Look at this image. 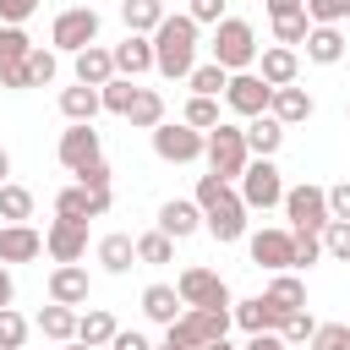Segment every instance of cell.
<instances>
[{"label":"cell","mask_w":350,"mask_h":350,"mask_svg":"<svg viewBox=\"0 0 350 350\" xmlns=\"http://www.w3.org/2000/svg\"><path fill=\"white\" fill-rule=\"evenodd\" d=\"M191 202L202 208V230H208L213 241H241V235H246V213H252V208L241 202V191H235L230 180H219V175H202Z\"/></svg>","instance_id":"obj_1"},{"label":"cell","mask_w":350,"mask_h":350,"mask_svg":"<svg viewBox=\"0 0 350 350\" xmlns=\"http://www.w3.org/2000/svg\"><path fill=\"white\" fill-rule=\"evenodd\" d=\"M148 38H153V71L170 77V82H186L191 66H197V22L164 11V22H159Z\"/></svg>","instance_id":"obj_2"},{"label":"cell","mask_w":350,"mask_h":350,"mask_svg":"<svg viewBox=\"0 0 350 350\" xmlns=\"http://www.w3.org/2000/svg\"><path fill=\"white\" fill-rule=\"evenodd\" d=\"M202 159H208V175H219V180H241V170H246V131L241 126H230V120H219L213 131H208V142H202Z\"/></svg>","instance_id":"obj_3"},{"label":"cell","mask_w":350,"mask_h":350,"mask_svg":"<svg viewBox=\"0 0 350 350\" xmlns=\"http://www.w3.org/2000/svg\"><path fill=\"white\" fill-rule=\"evenodd\" d=\"M213 60L224 71H252L257 66V33H252V22H241V16L213 22Z\"/></svg>","instance_id":"obj_4"},{"label":"cell","mask_w":350,"mask_h":350,"mask_svg":"<svg viewBox=\"0 0 350 350\" xmlns=\"http://www.w3.org/2000/svg\"><path fill=\"white\" fill-rule=\"evenodd\" d=\"M202 142H208V131H197V126H186V120H159V126H153V153H159L164 164H191V159H202Z\"/></svg>","instance_id":"obj_5"},{"label":"cell","mask_w":350,"mask_h":350,"mask_svg":"<svg viewBox=\"0 0 350 350\" xmlns=\"http://www.w3.org/2000/svg\"><path fill=\"white\" fill-rule=\"evenodd\" d=\"M241 202L246 208H279L284 202V180H279L273 159H246V170H241Z\"/></svg>","instance_id":"obj_6"},{"label":"cell","mask_w":350,"mask_h":350,"mask_svg":"<svg viewBox=\"0 0 350 350\" xmlns=\"http://www.w3.org/2000/svg\"><path fill=\"white\" fill-rule=\"evenodd\" d=\"M170 328H175L191 350H202V345H213V339H224V334H230V306H186Z\"/></svg>","instance_id":"obj_7"},{"label":"cell","mask_w":350,"mask_h":350,"mask_svg":"<svg viewBox=\"0 0 350 350\" xmlns=\"http://www.w3.org/2000/svg\"><path fill=\"white\" fill-rule=\"evenodd\" d=\"M49 44H55V49H66V55H77V49L98 44V11H93V5H71V11H60V16H55V27H49Z\"/></svg>","instance_id":"obj_8"},{"label":"cell","mask_w":350,"mask_h":350,"mask_svg":"<svg viewBox=\"0 0 350 350\" xmlns=\"http://www.w3.org/2000/svg\"><path fill=\"white\" fill-rule=\"evenodd\" d=\"M175 295H180V306H230V284L213 268H180Z\"/></svg>","instance_id":"obj_9"},{"label":"cell","mask_w":350,"mask_h":350,"mask_svg":"<svg viewBox=\"0 0 350 350\" xmlns=\"http://www.w3.org/2000/svg\"><path fill=\"white\" fill-rule=\"evenodd\" d=\"M279 208H284V219L295 230H323L328 224V191L323 186H290Z\"/></svg>","instance_id":"obj_10"},{"label":"cell","mask_w":350,"mask_h":350,"mask_svg":"<svg viewBox=\"0 0 350 350\" xmlns=\"http://www.w3.org/2000/svg\"><path fill=\"white\" fill-rule=\"evenodd\" d=\"M268 98H273V88L257 77V71H230V82H224V104L235 109V115H262L268 109Z\"/></svg>","instance_id":"obj_11"},{"label":"cell","mask_w":350,"mask_h":350,"mask_svg":"<svg viewBox=\"0 0 350 350\" xmlns=\"http://www.w3.org/2000/svg\"><path fill=\"white\" fill-rule=\"evenodd\" d=\"M55 153H60V164L77 175L82 164H93V159H104V148H98V131H93V120H71L66 131H60V142H55Z\"/></svg>","instance_id":"obj_12"},{"label":"cell","mask_w":350,"mask_h":350,"mask_svg":"<svg viewBox=\"0 0 350 350\" xmlns=\"http://www.w3.org/2000/svg\"><path fill=\"white\" fill-rule=\"evenodd\" d=\"M44 252L55 257V262H82L88 257V224L82 219H49V230H44Z\"/></svg>","instance_id":"obj_13"},{"label":"cell","mask_w":350,"mask_h":350,"mask_svg":"<svg viewBox=\"0 0 350 350\" xmlns=\"http://www.w3.org/2000/svg\"><path fill=\"white\" fill-rule=\"evenodd\" d=\"M246 252H252V262H257V268H268V273L295 268V241H290V230H257Z\"/></svg>","instance_id":"obj_14"},{"label":"cell","mask_w":350,"mask_h":350,"mask_svg":"<svg viewBox=\"0 0 350 350\" xmlns=\"http://www.w3.org/2000/svg\"><path fill=\"white\" fill-rule=\"evenodd\" d=\"M109 55H115V77H131V82H137V77L153 71V38H148V33H126Z\"/></svg>","instance_id":"obj_15"},{"label":"cell","mask_w":350,"mask_h":350,"mask_svg":"<svg viewBox=\"0 0 350 350\" xmlns=\"http://www.w3.org/2000/svg\"><path fill=\"white\" fill-rule=\"evenodd\" d=\"M55 213L60 219H104L109 213V191H88V186H66L60 197H55Z\"/></svg>","instance_id":"obj_16"},{"label":"cell","mask_w":350,"mask_h":350,"mask_svg":"<svg viewBox=\"0 0 350 350\" xmlns=\"http://www.w3.org/2000/svg\"><path fill=\"white\" fill-rule=\"evenodd\" d=\"M257 77H262L268 88H290V82L301 77V55L284 49V44H268V49L257 55Z\"/></svg>","instance_id":"obj_17"},{"label":"cell","mask_w":350,"mask_h":350,"mask_svg":"<svg viewBox=\"0 0 350 350\" xmlns=\"http://www.w3.org/2000/svg\"><path fill=\"white\" fill-rule=\"evenodd\" d=\"M49 301H60V306H88V268H82V262H55V273H49Z\"/></svg>","instance_id":"obj_18"},{"label":"cell","mask_w":350,"mask_h":350,"mask_svg":"<svg viewBox=\"0 0 350 350\" xmlns=\"http://www.w3.org/2000/svg\"><path fill=\"white\" fill-rule=\"evenodd\" d=\"M268 115H273V120L290 131V126L312 120V93H306V88H295V82H290V88H273V98H268Z\"/></svg>","instance_id":"obj_19"},{"label":"cell","mask_w":350,"mask_h":350,"mask_svg":"<svg viewBox=\"0 0 350 350\" xmlns=\"http://www.w3.org/2000/svg\"><path fill=\"white\" fill-rule=\"evenodd\" d=\"M241 131H246V153H252V159H273V153L284 148V126H279L268 109H262V115H252Z\"/></svg>","instance_id":"obj_20"},{"label":"cell","mask_w":350,"mask_h":350,"mask_svg":"<svg viewBox=\"0 0 350 350\" xmlns=\"http://www.w3.org/2000/svg\"><path fill=\"white\" fill-rule=\"evenodd\" d=\"M159 230H164L170 241H186V235H197V230H202V208H197V202H186V197H170V202L159 208Z\"/></svg>","instance_id":"obj_21"},{"label":"cell","mask_w":350,"mask_h":350,"mask_svg":"<svg viewBox=\"0 0 350 350\" xmlns=\"http://www.w3.org/2000/svg\"><path fill=\"white\" fill-rule=\"evenodd\" d=\"M44 252V235L33 224H0V262H33Z\"/></svg>","instance_id":"obj_22"},{"label":"cell","mask_w":350,"mask_h":350,"mask_svg":"<svg viewBox=\"0 0 350 350\" xmlns=\"http://www.w3.org/2000/svg\"><path fill=\"white\" fill-rule=\"evenodd\" d=\"M306 60H312V66H339V60H345V33H339L334 22H312V33H306Z\"/></svg>","instance_id":"obj_23"},{"label":"cell","mask_w":350,"mask_h":350,"mask_svg":"<svg viewBox=\"0 0 350 350\" xmlns=\"http://www.w3.org/2000/svg\"><path fill=\"white\" fill-rule=\"evenodd\" d=\"M262 295H268V306H273V317H279V323H284L290 312H306V284H301L290 268H284V273H273V284H268Z\"/></svg>","instance_id":"obj_24"},{"label":"cell","mask_w":350,"mask_h":350,"mask_svg":"<svg viewBox=\"0 0 350 350\" xmlns=\"http://www.w3.org/2000/svg\"><path fill=\"white\" fill-rule=\"evenodd\" d=\"M77 82H88V88H104L109 77H115V55L104 49V44H88V49H77Z\"/></svg>","instance_id":"obj_25"},{"label":"cell","mask_w":350,"mask_h":350,"mask_svg":"<svg viewBox=\"0 0 350 350\" xmlns=\"http://www.w3.org/2000/svg\"><path fill=\"white\" fill-rule=\"evenodd\" d=\"M98 262H104V273H131V262H137V241L120 235V230H109V235L98 241Z\"/></svg>","instance_id":"obj_26"},{"label":"cell","mask_w":350,"mask_h":350,"mask_svg":"<svg viewBox=\"0 0 350 350\" xmlns=\"http://www.w3.org/2000/svg\"><path fill=\"white\" fill-rule=\"evenodd\" d=\"M180 312H186V306H180L175 284H148V290H142V317H153V323H164V328H170Z\"/></svg>","instance_id":"obj_27"},{"label":"cell","mask_w":350,"mask_h":350,"mask_svg":"<svg viewBox=\"0 0 350 350\" xmlns=\"http://www.w3.org/2000/svg\"><path fill=\"white\" fill-rule=\"evenodd\" d=\"M230 323H241L246 334H262V328H279V317H273V306H268V295H246V301H235V306H230Z\"/></svg>","instance_id":"obj_28"},{"label":"cell","mask_w":350,"mask_h":350,"mask_svg":"<svg viewBox=\"0 0 350 350\" xmlns=\"http://www.w3.org/2000/svg\"><path fill=\"white\" fill-rule=\"evenodd\" d=\"M44 339H55V345H66V339H77V306H60V301H49L44 312H38V323H33Z\"/></svg>","instance_id":"obj_29"},{"label":"cell","mask_w":350,"mask_h":350,"mask_svg":"<svg viewBox=\"0 0 350 350\" xmlns=\"http://www.w3.org/2000/svg\"><path fill=\"white\" fill-rule=\"evenodd\" d=\"M115 328H120V323H115L104 306H93V312H77V339H82V345H93V350H104V345L115 339Z\"/></svg>","instance_id":"obj_30"},{"label":"cell","mask_w":350,"mask_h":350,"mask_svg":"<svg viewBox=\"0 0 350 350\" xmlns=\"http://www.w3.org/2000/svg\"><path fill=\"white\" fill-rule=\"evenodd\" d=\"M104 104H98V88H88V82H77V88H60V115L66 120H93Z\"/></svg>","instance_id":"obj_31"},{"label":"cell","mask_w":350,"mask_h":350,"mask_svg":"<svg viewBox=\"0 0 350 350\" xmlns=\"http://www.w3.org/2000/svg\"><path fill=\"white\" fill-rule=\"evenodd\" d=\"M126 120H131L137 131H153V126L164 120V93H159V88H137V98H131Z\"/></svg>","instance_id":"obj_32"},{"label":"cell","mask_w":350,"mask_h":350,"mask_svg":"<svg viewBox=\"0 0 350 350\" xmlns=\"http://www.w3.org/2000/svg\"><path fill=\"white\" fill-rule=\"evenodd\" d=\"M120 22L126 33H153L164 22V0H120Z\"/></svg>","instance_id":"obj_33"},{"label":"cell","mask_w":350,"mask_h":350,"mask_svg":"<svg viewBox=\"0 0 350 350\" xmlns=\"http://www.w3.org/2000/svg\"><path fill=\"white\" fill-rule=\"evenodd\" d=\"M0 219H5V224H27V219H33V191L16 186V180H5V186H0Z\"/></svg>","instance_id":"obj_34"},{"label":"cell","mask_w":350,"mask_h":350,"mask_svg":"<svg viewBox=\"0 0 350 350\" xmlns=\"http://www.w3.org/2000/svg\"><path fill=\"white\" fill-rule=\"evenodd\" d=\"M22 66H27V82H33V88H49V82L60 77V60H55V49H44V44H33V49L22 55Z\"/></svg>","instance_id":"obj_35"},{"label":"cell","mask_w":350,"mask_h":350,"mask_svg":"<svg viewBox=\"0 0 350 350\" xmlns=\"http://www.w3.org/2000/svg\"><path fill=\"white\" fill-rule=\"evenodd\" d=\"M224 82H230V71H224L219 60L191 66V77H186V88H191V93H208V98H224Z\"/></svg>","instance_id":"obj_36"},{"label":"cell","mask_w":350,"mask_h":350,"mask_svg":"<svg viewBox=\"0 0 350 350\" xmlns=\"http://www.w3.org/2000/svg\"><path fill=\"white\" fill-rule=\"evenodd\" d=\"M306 33H312V16H306V11H290V16H273V44H284V49H295V44H306Z\"/></svg>","instance_id":"obj_37"},{"label":"cell","mask_w":350,"mask_h":350,"mask_svg":"<svg viewBox=\"0 0 350 350\" xmlns=\"http://www.w3.org/2000/svg\"><path fill=\"white\" fill-rule=\"evenodd\" d=\"M131 98H137V82H131V77H109V82L98 88V104H104L109 115H126Z\"/></svg>","instance_id":"obj_38"},{"label":"cell","mask_w":350,"mask_h":350,"mask_svg":"<svg viewBox=\"0 0 350 350\" xmlns=\"http://www.w3.org/2000/svg\"><path fill=\"white\" fill-rule=\"evenodd\" d=\"M186 126H197V131H213L224 115H219V98H208V93H191L186 98V115H180Z\"/></svg>","instance_id":"obj_39"},{"label":"cell","mask_w":350,"mask_h":350,"mask_svg":"<svg viewBox=\"0 0 350 350\" xmlns=\"http://www.w3.org/2000/svg\"><path fill=\"white\" fill-rule=\"evenodd\" d=\"M33 334V323L16 312V306H0V350H22Z\"/></svg>","instance_id":"obj_40"},{"label":"cell","mask_w":350,"mask_h":350,"mask_svg":"<svg viewBox=\"0 0 350 350\" xmlns=\"http://www.w3.org/2000/svg\"><path fill=\"white\" fill-rule=\"evenodd\" d=\"M317 235H323V257H334V262H350V219H328Z\"/></svg>","instance_id":"obj_41"},{"label":"cell","mask_w":350,"mask_h":350,"mask_svg":"<svg viewBox=\"0 0 350 350\" xmlns=\"http://www.w3.org/2000/svg\"><path fill=\"white\" fill-rule=\"evenodd\" d=\"M170 257H175V241H170L164 230L137 235V262H153V268H159V262H170Z\"/></svg>","instance_id":"obj_42"},{"label":"cell","mask_w":350,"mask_h":350,"mask_svg":"<svg viewBox=\"0 0 350 350\" xmlns=\"http://www.w3.org/2000/svg\"><path fill=\"white\" fill-rule=\"evenodd\" d=\"M312 328H317V323H312V312H290V317H284L273 334H279L290 350H301V345H312Z\"/></svg>","instance_id":"obj_43"},{"label":"cell","mask_w":350,"mask_h":350,"mask_svg":"<svg viewBox=\"0 0 350 350\" xmlns=\"http://www.w3.org/2000/svg\"><path fill=\"white\" fill-rule=\"evenodd\" d=\"M33 49V38L22 33V27H11V22H0V66H11V60H22Z\"/></svg>","instance_id":"obj_44"},{"label":"cell","mask_w":350,"mask_h":350,"mask_svg":"<svg viewBox=\"0 0 350 350\" xmlns=\"http://www.w3.org/2000/svg\"><path fill=\"white\" fill-rule=\"evenodd\" d=\"M312 350H350V323H317Z\"/></svg>","instance_id":"obj_45"},{"label":"cell","mask_w":350,"mask_h":350,"mask_svg":"<svg viewBox=\"0 0 350 350\" xmlns=\"http://www.w3.org/2000/svg\"><path fill=\"white\" fill-rule=\"evenodd\" d=\"M290 241H295V268H312L323 257V235L317 230H290Z\"/></svg>","instance_id":"obj_46"},{"label":"cell","mask_w":350,"mask_h":350,"mask_svg":"<svg viewBox=\"0 0 350 350\" xmlns=\"http://www.w3.org/2000/svg\"><path fill=\"white\" fill-rule=\"evenodd\" d=\"M77 186H88V191H109V164H104V159L82 164V170H77Z\"/></svg>","instance_id":"obj_47"},{"label":"cell","mask_w":350,"mask_h":350,"mask_svg":"<svg viewBox=\"0 0 350 350\" xmlns=\"http://www.w3.org/2000/svg\"><path fill=\"white\" fill-rule=\"evenodd\" d=\"M306 16H312V22H334V27H339V16H350V11H345V0H306Z\"/></svg>","instance_id":"obj_48"},{"label":"cell","mask_w":350,"mask_h":350,"mask_svg":"<svg viewBox=\"0 0 350 350\" xmlns=\"http://www.w3.org/2000/svg\"><path fill=\"white\" fill-rule=\"evenodd\" d=\"M186 16H191L197 27H202V22L213 27V22H224V0H191V11H186Z\"/></svg>","instance_id":"obj_49"},{"label":"cell","mask_w":350,"mask_h":350,"mask_svg":"<svg viewBox=\"0 0 350 350\" xmlns=\"http://www.w3.org/2000/svg\"><path fill=\"white\" fill-rule=\"evenodd\" d=\"M33 11H38V0H0V22H11V27H22Z\"/></svg>","instance_id":"obj_50"},{"label":"cell","mask_w":350,"mask_h":350,"mask_svg":"<svg viewBox=\"0 0 350 350\" xmlns=\"http://www.w3.org/2000/svg\"><path fill=\"white\" fill-rule=\"evenodd\" d=\"M328 219H350V180L328 186Z\"/></svg>","instance_id":"obj_51"},{"label":"cell","mask_w":350,"mask_h":350,"mask_svg":"<svg viewBox=\"0 0 350 350\" xmlns=\"http://www.w3.org/2000/svg\"><path fill=\"white\" fill-rule=\"evenodd\" d=\"M104 350H153V345H148V339H142L137 328H131V334H126V328H115V339H109Z\"/></svg>","instance_id":"obj_52"},{"label":"cell","mask_w":350,"mask_h":350,"mask_svg":"<svg viewBox=\"0 0 350 350\" xmlns=\"http://www.w3.org/2000/svg\"><path fill=\"white\" fill-rule=\"evenodd\" d=\"M0 88H33V82H27V66H22V60L0 66Z\"/></svg>","instance_id":"obj_53"},{"label":"cell","mask_w":350,"mask_h":350,"mask_svg":"<svg viewBox=\"0 0 350 350\" xmlns=\"http://www.w3.org/2000/svg\"><path fill=\"white\" fill-rule=\"evenodd\" d=\"M246 350H290V345H284L273 328H262V334H252V339H246Z\"/></svg>","instance_id":"obj_54"},{"label":"cell","mask_w":350,"mask_h":350,"mask_svg":"<svg viewBox=\"0 0 350 350\" xmlns=\"http://www.w3.org/2000/svg\"><path fill=\"white\" fill-rule=\"evenodd\" d=\"M268 16H290V11H306V0H262Z\"/></svg>","instance_id":"obj_55"},{"label":"cell","mask_w":350,"mask_h":350,"mask_svg":"<svg viewBox=\"0 0 350 350\" xmlns=\"http://www.w3.org/2000/svg\"><path fill=\"white\" fill-rule=\"evenodd\" d=\"M11 301H16V284H11V268L0 262V306H11Z\"/></svg>","instance_id":"obj_56"},{"label":"cell","mask_w":350,"mask_h":350,"mask_svg":"<svg viewBox=\"0 0 350 350\" xmlns=\"http://www.w3.org/2000/svg\"><path fill=\"white\" fill-rule=\"evenodd\" d=\"M153 350H191V345H186V339H180V334L170 328V334H164V345H153Z\"/></svg>","instance_id":"obj_57"},{"label":"cell","mask_w":350,"mask_h":350,"mask_svg":"<svg viewBox=\"0 0 350 350\" xmlns=\"http://www.w3.org/2000/svg\"><path fill=\"white\" fill-rule=\"evenodd\" d=\"M5 175H11V153L0 148V186H5Z\"/></svg>","instance_id":"obj_58"},{"label":"cell","mask_w":350,"mask_h":350,"mask_svg":"<svg viewBox=\"0 0 350 350\" xmlns=\"http://www.w3.org/2000/svg\"><path fill=\"white\" fill-rule=\"evenodd\" d=\"M60 350H93V345H82V339H66V345H60Z\"/></svg>","instance_id":"obj_59"},{"label":"cell","mask_w":350,"mask_h":350,"mask_svg":"<svg viewBox=\"0 0 350 350\" xmlns=\"http://www.w3.org/2000/svg\"><path fill=\"white\" fill-rule=\"evenodd\" d=\"M202 350H235V345H230V339H213V345H202Z\"/></svg>","instance_id":"obj_60"},{"label":"cell","mask_w":350,"mask_h":350,"mask_svg":"<svg viewBox=\"0 0 350 350\" xmlns=\"http://www.w3.org/2000/svg\"><path fill=\"white\" fill-rule=\"evenodd\" d=\"M345 11H350V0H345Z\"/></svg>","instance_id":"obj_61"}]
</instances>
